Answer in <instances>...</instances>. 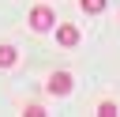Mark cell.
I'll list each match as a JSON object with an SVG mask.
<instances>
[{
	"instance_id": "1",
	"label": "cell",
	"mask_w": 120,
	"mask_h": 117,
	"mask_svg": "<svg viewBox=\"0 0 120 117\" xmlns=\"http://www.w3.org/2000/svg\"><path fill=\"white\" fill-rule=\"evenodd\" d=\"M26 23H30V30H34V34H49V30L56 26V11H52L49 4H38V8H30Z\"/></svg>"
},
{
	"instance_id": "2",
	"label": "cell",
	"mask_w": 120,
	"mask_h": 117,
	"mask_svg": "<svg viewBox=\"0 0 120 117\" xmlns=\"http://www.w3.org/2000/svg\"><path fill=\"white\" fill-rule=\"evenodd\" d=\"M52 38H56V45H60V49H75L82 34H79V26H75V23H56V26H52Z\"/></svg>"
},
{
	"instance_id": "3",
	"label": "cell",
	"mask_w": 120,
	"mask_h": 117,
	"mask_svg": "<svg viewBox=\"0 0 120 117\" xmlns=\"http://www.w3.org/2000/svg\"><path fill=\"white\" fill-rule=\"evenodd\" d=\"M71 87H75V75H71V72H52V75L45 79V91H49V94H56V98L71 94Z\"/></svg>"
},
{
	"instance_id": "4",
	"label": "cell",
	"mask_w": 120,
	"mask_h": 117,
	"mask_svg": "<svg viewBox=\"0 0 120 117\" xmlns=\"http://www.w3.org/2000/svg\"><path fill=\"white\" fill-rule=\"evenodd\" d=\"M15 64H19V49L4 42V45H0V68H15Z\"/></svg>"
},
{
	"instance_id": "5",
	"label": "cell",
	"mask_w": 120,
	"mask_h": 117,
	"mask_svg": "<svg viewBox=\"0 0 120 117\" xmlns=\"http://www.w3.org/2000/svg\"><path fill=\"white\" fill-rule=\"evenodd\" d=\"M79 8H82L86 15H101V11L109 8V0H79Z\"/></svg>"
},
{
	"instance_id": "6",
	"label": "cell",
	"mask_w": 120,
	"mask_h": 117,
	"mask_svg": "<svg viewBox=\"0 0 120 117\" xmlns=\"http://www.w3.org/2000/svg\"><path fill=\"white\" fill-rule=\"evenodd\" d=\"M116 113H120V109H116V102H109V98H105V102H98V117H116Z\"/></svg>"
},
{
	"instance_id": "7",
	"label": "cell",
	"mask_w": 120,
	"mask_h": 117,
	"mask_svg": "<svg viewBox=\"0 0 120 117\" xmlns=\"http://www.w3.org/2000/svg\"><path fill=\"white\" fill-rule=\"evenodd\" d=\"M22 113H26V117H45V106H41V102H26Z\"/></svg>"
}]
</instances>
